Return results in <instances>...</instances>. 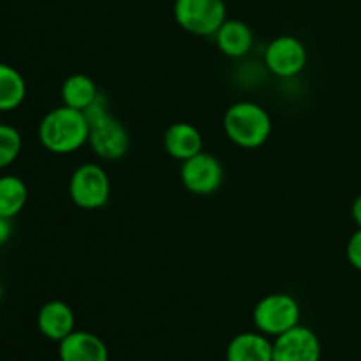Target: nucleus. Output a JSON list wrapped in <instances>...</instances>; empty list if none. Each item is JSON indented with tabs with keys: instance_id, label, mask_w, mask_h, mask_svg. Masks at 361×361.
<instances>
[{
	"instance_id": "1",
	"label": "nucleus",
	"mask_w": 361,
	"mask_h": 361,
	"mask_svg": "<svg viewBox=\"0 0 361 361\" xmlns=\"http://www.w3.org/2000/svg\"><path fill=\"white\" fill-rule=\"evenodd\" d=\"M88 120L83 111L62 104L39 122L37 136L42 147L55 155H69L88 145Z\"/></svg>"
},
{
	"instance_id": "2",
	"label": "nucleus",
	"mask_w": 361,
	"mask_h": 361,
	"mask_svg": "<svg viewBox=\"0 0 361 361\" xmlns=\"http://www.w3.org/2000/svg\"><path fill=\"white\" fill-rule=\"evenodd\" d=\"M88 120V145L97 157L104 161H118L126 157L130 147L129 130L108 109L104 95H99L97 101L85 109Z\"/></svg>"
},
{
	"instance_id": "3",
	"label": "nucleus",
	"mask_w": 361,
	"mask_h": 361,
	"mask_svg": "<svg viewBox=\"0 0 361 361\" xmlns=\"http://www.w3.org/2000/svg\"><path fill=\"white\" fill-rule=\"evenodd\" d=\"M224 133L236 147H263L271 134V116L261 104L252 101H238L229 106L224 113Z\"/></svg>"
},
{
	"instance_id": "4",
	"label": "nucleus",
	"mask_w": 361,
	"mask_h": 361,
	"mask_svg": "<svg viewBox=\"0 0 361 361\" xmlns=\"http://www.w3.org/2000/svg\"><path fill=\"white\" fill-rule=\"evenodd\" d=\"M302 309L295 296L288 293H271L256 303L252 312L257 331L267 337H279L298 326Z\"/></svg>"
},
{
	"instance_id": "5",
	"label": "nucleus",
	"mask_w": 361,
	"mask_h": 361,
	"mask_svg": "<svg viewBox=\"0 0 361 361\" xmlns=\"http://www.w3.org/2000/svg\"><path fill=\"white\" fill-rule=\"evenodd\" d=\"M173 16L189 34L210 37L228 20V6L224 0H175Z\"/></svg>"
},
{
	"instance_id": "6",
	"label": "nucleus",
	"mask_w": 361,
	"mask_h": 361,
	"mask_svg": "<svg viewBox=\"0 0 361 361\" xmlns=\"http://www.w3.org/2000/svg\"><path fill=\"white\" fill-rule=\"evenodd\" d=\"M69 196L78 208L99 210L111 196V180L102 166L85 162L78 166L69 178Z\"/></svg>"
},
{
	"instance_id": "7",
	"label": "nucleus",
	"mask_w": 361,
	"mask_h": 361,
	"mask_svg": "<svg viewBox=\"0 0 361 361\" xmlns=\"http://www.w3.org/2000/svg\"><path fill=\"white\" fill-rule=\"evenodd\" d=\"M309 63L305 44L295 35H279L268 42L264 49V67L274 76L289 80L298 76Z\"/></svg>"
},
{
	"instance_id": "8",
	"label": "nucleus",
	"mask_w": 361,
	"mask_h": 361,
	"mask_svg": "<svg viewBox=\"0 0 361 361\" xmlns=\"http://www.w3.org/2000/svg\"><path fill=\"white\" fill-rule=\"evenodd\" d=\"M180 180L189 192L196 196H210L224 183V166L210 152H200L182 162Z\"/></svg>"
},
{
	"instance_id": "9",
	"label": "nucleus",
	"mask_w": 361,
	"mask_h": 361,
	"mask_svg": "<svg viewBox=\"0 0 361 361\" xmlns=\"http://www.w3.org/2000/svg\"><path fill=\"white\" fill-rule=\"evenodd\" d=\"M321 353L319 337L302 324L274 341V361H319Z\"/></svg>"
},
{
	"instance_id": "10",
	"label": "nucleus",
	"mask_w": 361,
	"mask_h": 361,
	"mask_svg": "<svg viewBox=\"0 0 361 361\" xmlns=\"http://www.w3.org/2000/svg\"><path fill=\"white\" fill-rule=\"evenodd\" d=\"M37 328L48 341L62 342L67 335L76 330L74 310L62 300L46 302L37 312Z\"/></svg>"
},
{
	"instance_id": "11",
	"label": "nucleus",
	"mask_w": 361,
	"mask_h": 361,
	"mask_svg": "<svg viewBox=\"0 0 361 361\" xmlns=\"http://www.w3.org/2000/svg\"><path fill=\"white\" fill-rule=\"evenodd\" d=\"M59 358L60 361H109V351L101 337L90 331L74 330L59 342Z\"/></svg>"
},
{
	"instance_id": "12",
	"label": "nucleus",
	"mask_w": 361,
	"mask_h": 361,
	"mask_svg": "<svg viewBox=\"0 0 361 361\" xmlns=\"http://www.w3.org/2000/svg\"><path fill=\"white\" fill-rule=\"evenodd\" d=\"M162 145L169 157L183 162L203 152V136L192 123L176 122L166 129Z\"/></svg>"
},
{
	"instance_id": "13",
	"label": "nucleus",
	"mask_w": 361,
	"mask_h": 361,
	"mask_svg": "<svg viewBox=\"0 0 361 361\" xmlns=\"http://www.w3.org/2000/svg\"><path fill=\"white\" fill-rule=\"evenodd\" d=\"M214 37L219 51L224 53L229 59H243L254 48L252 28L242 20H231V18H228L221 25V28L215 32Z\"/></svg>"
},
{
	"instance_id": "14",
	"label": "nucleus",
	"mask_w": 361,
	"mask_h": 361,
	"mask_svg": "<svg viewBox=\"0 0 361 361\" xmlns=\"http://www.w3.org/2000/svg\"><path fill=\"white\" fill-rule=\"evenodd\" d=\"M226 361H274V342L261 331H243L229 341Z\"/></svg>"
},
{
	"instance_id": "15",
	"label": "nucleus",
	"mask_w": 361,
	"mask_h": 361,
	"mask_svg": "<svg viewBox=\"0 0 361 361\" xmlns=\"http://www.w3.org/2000/svg\"><path fill=\"white\" fill-rule=\"evenodd\" d=\"M101 95L97 85L87 74H73V76L66 78L60 88V97H62V104L69 106L73 109H80L85 111L90 108L97 97Z\"/></svg>"
},
{
	"instance_id": "16",
	"label": "nucleus",
	"mask_w": 361,
	"mask_h": 361,
	"mask_svg": "<svg viewBox=\"0 0 361 361\" xmlns=\"http://www.w3.org/2000/svg\"><path fill=\"white\" fill-rule=\"evenodd\" d=\"M27 99V81L16 67L0 62V113L20 108Z\"/></svg>"
},
{
	"instance_id": "17",
	"label": "nucleus",
	"mask_w": 361,
	"mask_h": 361,
	"mask_svg": "<svg viewBox=\"0 0 361 361\" xmlns=\"http://www.w3.org/2000/svg\"><path fill=\"white\" fill-rule=\"evenodd\" d=\"M28 201V187L20 176L2 175L0 176V215L14 219L23 212Z\"/></svg>"
},
{
	"instance_id": "18",
	"label": "nucleus",
	"mask_w": 361,
	"mask_h": 361,
	"mask_svg": "<svg viewBox=\"0 0 361 361\" xmlns=\"http://www.w3.org/2000/svg\"><path fill=\"white\" fill-rule=\"evenodd\" d=\"M23 148L21 133L11 123L0 122V171L16 162Z\"/></svg>"
},
{
	"instance_id": "19",
	"label": "nucleus",
	"mask_w": 361,
	"mask_h": 361,
	"mask_svg": "<svg viewBox=\"0 0 361 361\" xmlns=\"http://www.w3.org/2000/svg\"><path fill=\"white\" fill-rule=\"evenodd\" d=\"M345 256H348L349 264L355 270L361 271V228L356 229L349 238L348 247H345Z\"/></svg>"
},
{
	"instance_id": "20",
	"label": "nucleus",
	"mask_w": 361,
	"mask_h": 361,
	"mask_svg": "<svg viewBox=\"0 0 361 361\" xmlns=\"http://www.w3.org/2000/svg\"><path fill=\"white\" fill-rule=\"evenodd\" d=\"M13 219H7L0 215V245H6L9 242L11 236H13Z\"/></svg>"
},
{
	"instance_id": "21",
	"label": "nucleus",
	"mask_w": 361,
	"mask_h": 361,
	"mask_svg": "<svg viewBox=\"0 0 361 361\" xmlns=\"http://www.w3.org/2000/svg\"><path fill=\"white\" fill-rule=\"evenodd\" d=\"M351 215H353V221L356 222V226L361 228V194L355 200L351 207Z\"/></svg>"
},
{
	"instance_id": "22",
	"label": "nucleus",
	"mask_w": 361,
	"mask_h": 361,
	"mask_svg": "<svg viewBox=\"0 0 361 361\" xmlns=\"http://www.w3.org/2000/svg\"><path fill=\"white\" fill-rule=\"evenodd\" d=\"M137 361H148V360H137Z\"/></svg>"
}]
</instances>
